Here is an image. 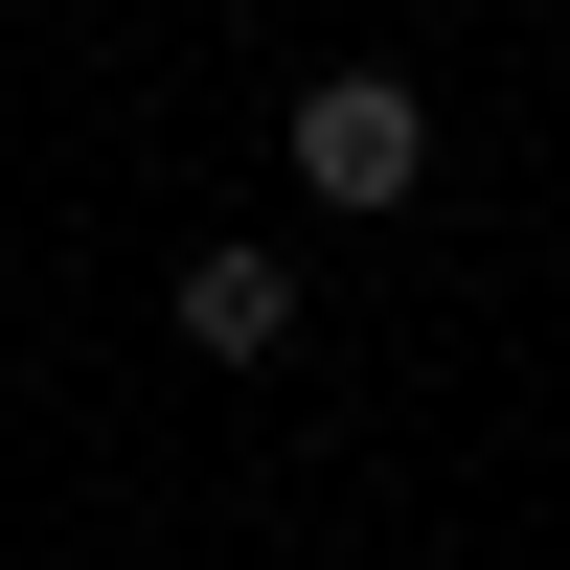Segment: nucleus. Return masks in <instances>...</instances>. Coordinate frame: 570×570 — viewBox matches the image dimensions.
Returning <instances> with one entry per match:
<instances>
[{
  "instance_id": "nucleus-2",
  "label": "nucleus",
  "mask_w": 570,
  "mask_h": 570,
  "mask_svg": "<svg viewBox=\"0 0 570 570\" xmlns=\"http://www.w3.org/2000/svg\"><path fill=\"white\" fill-rule=\"evenodd\" d=\"M183 343H206V365H274V343H297V274H274V252H183Z\"/></svg>"
},
{
  "instance_id": "nucleus-1",
  "label": "nucleus",
  "mask_w": 570,
  "mask_h": 570,
  "mask_svg": "<svg viewBox=\"0 0 570 570\" xmlns=\"http://www.w3.org/2000/svg\"><path fill=\"white\" fill-rule=\"evenodd\" d=\"M297 183L320 206H411V183H434V115H411L389 69H320L297 91Z\"/></svg>"
}]
</instances>
